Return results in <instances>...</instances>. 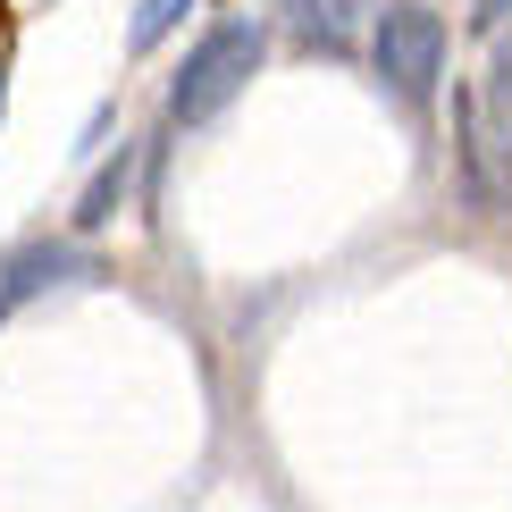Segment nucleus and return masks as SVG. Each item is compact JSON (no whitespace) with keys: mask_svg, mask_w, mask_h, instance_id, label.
<instances>
[{"mask_svg":"<svg viewBox=\"0 0 512 512\" xmlns=\"http://www.w3.org/2000/svg\"><path fill=\"white\" fill-rule=\"evenodd\" d=\"M454 160H462V194H471L479 210H504L512 202V160L487 143L479 93H454Z\"/></svg>","mask_w":512,"mask_h":512,"instance_id":"7ed1b4c3","label":"nucleus"},{"mask_svg":"<svg viewBox=\"0 0 512 512\" xmlns=\"http://www.w3.org/2000/svg\"><path fill=\"white\" fill-rule=\"evenodd\" d=\"M261 59H269V26H261V17H219V26L185 51V68L168 76V118H177V126L219 118L227 101L261 76Z\"/></svg>","mask_w":512,"mask_h":512,"instance_id":"f257e3e1","label":"nucleus"},{"mask_svg":"<svg viewBox=\"0 0 512 512\" xmlns=\"http://www.w3.org/2000/svg\"><path fill=\"white\" fill-rule=\"evenodd\" d=\"M479 118H487V143L512 160V34L496 42V59H487V93H479Z\"/></svg>","mask_w":512,"mask_h":512,"instance_id":"423d86ee","label":"nucleus"},{"mask_svg":"<svg viewBox=\"0 0 512 512\" xmlns=\"http://www.w3.org/2000/svg\"><path fill=\"white\" fill-rule=\"evenodd\" d=\"M84 261L68 244H26V252H9V269H0V319H9L17 303H34V294H51V286H68Z\"/></svg>","mask_w":512,"mask_h":512,"instance_id":"20e7f679","label":"nucleus"},{"mask_svg":"<svg viewBox=\"0 0 512 512\" xmlns=\"http://www.w3.org/2000/svg\"><path fill=\"white\" fill-rule=\"evenodd\" d=\"M126 177H135V143H118V160H101V168H93V185H84V202H76V227H84V236L118 219V202H126Z\"/></svg>","mask_w":512,"mask_h":512,"instance_id":"39448f33","label":"nucleus"},{"mask_svg":"<svg viewBox=\"0 0 512 512\" xmlns=\"http://www.w3.org/2000/svg\"><path fill=\"white\" fill-rule=\"evenodd\" d=\"M445 51H454V34H445L437 9H420V0H387V9H378V26H370V68H378V84H387L403 110H429V101H437Z\"/></svg>","mask_w":512,"mask_h":512,"instance_id":"f03ea898","label":"nucleus"},{"mask_svg":"<svg viewBox=\"0 0 512 512\" xmlns=\"http://www.w3.org/2000/svg\"><path fill=\"white\" fill-rule=\"evenodd\" d=\"M504 17H512V0H479V9H471V26H479V34H496Z\"/></svg>","mask_w":512,"mask_h":512,"instance_id":"1a4fd4ad","label":"nucleus"},{"mask_svg":"<svg viewBox=\"0 0 512 512\" xmlns=\"http://www.w3.org/2000/svg\"><path fill=\"white\" fill-rule=\"evenodd\" d=\"M185 9H194V0H143L135 26H126V51H160V42L185 26Z\"/></svg>","mask_w":512,"mask_h":512,"instance_id":"6e6552de","label":"nucleus"},{"mask_svg":"<svg viewBox=\"0 0 512 512\" xmlns=\"http://www.w3.org/2000/svg\"><path fill=\"white\" fill-rule=\"evenodd\" d=\"M286 17H294V34H303V42H319V51H345L353 0H286Z\"/></svg>","mask_w":512,"mask_h":512,"instance_id":"0eeeda50","label":"nucleus"}]
</instances>
